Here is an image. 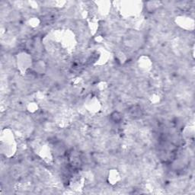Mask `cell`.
<instances>
[{
  "instance_id": "cell-1",
  "label": "cell",
  "mask_w": 195,
  "mask_h": 195,
  "mask_svg": "<svg viewBox=\"0 0 195 195\" xmlns=\"http://www.w3.org/2000/svg\"><path fill=\"white\" fill-rule=\"evenodd\" d=\"M110 120L114 124H119L123 120V115L120 112L114 111L110 114Z\"/></svg>"
}]
</instances>
